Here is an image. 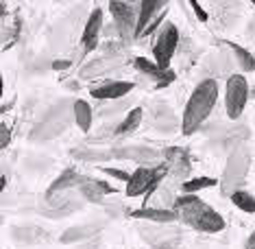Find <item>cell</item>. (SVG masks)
<instances>
[{"instance_id": "37", "label": "cell", "mask_w": 255, "mask_h": 249, "mask_svg": "<svg viewBox=\"0 0 255 249\" xmlns=\"http://www.w3.org/2000/svg\"><path fill=\"white\" fill-rule=\"evenodd\" d=\"M251 96H255V88H253V90H251Z\"/></svg>"}, {"instance_id": "17", "label": "cell", "mask_w": 255, "mask_h": 249, "mask_svg": "<svg viewBox=\"0 0 255 249\" xmlns=\"http://www.w3.org/2000/svg\"><path fill=\"white\" fill-rule=\"evenodd\" d=\"M155 171H157V164H155V166H137V169L131 173V179L127 182V190H125V195H127V197L144 195V193L148 190L150 182H153Z\"/></svg>"}, {"instance_id": "10", "label": "cell", "mask_w": 255, "mask_h": 249, "mask_svg": "<svg viewBox=\"0 0 255 249\" xmlns=\"http://www.w3.org/2000/svg\"><path fill=\"white\" fill-rule=\"evenodd\" d=\"M114 160H129L137 162L140 166H155L161 153L153 147H144V144H127V147H112Z\"/></svg>"}, {"instance_id": "35", "label": "cell", "mask_w": 255, "mask_h": 249, "mask_svg": "<svg viewBox=\"0 0 255 249\" xmlns=\"http://www.w3.org/2000/svg\"><path fill=\"white\" fill-rule=\"evenodd\" d=\"M63 85H66V88L70 90V92H79V90H81V83H79L77 79H68V81H66V83H63Z\"/></svg>"}, {"instance_id": "27", "label": "cell", "mask_w": 255, "mask_h": 249, "mask_svg": "<svg viewBox=\"0 0 255 249\" xmlns=\"http://www.w3.org/2000/svg\"><path fill=\"white\" fill-rule=\"evenodd\" d=\"M218 182H220V179H214V177H190L188 182L181 184V190L185 195H196L199 190L218 186Z\"/></svg>"}, {"instance_id": "29", "label": "cell", "mask_w": 255, "mask_h": 249, "mask_svg": "<svg viewBox=\"0 0 255 249\" xmlns=\"http://www.w3.org/2000/svg\"><path fill=\"white\" fill-rule=\"evenodd\" d=\"M231 201H234V206L238 210L249 212V214L255 212V197L251 193H247V190H236V193L231 195Z\"/></svg>"}, {"instance_id": "8", "label": "cell", "mask_w": 255, "mask_h": 249, "mask_svg": "<svg viewBox=\"0 0 255 249\" xmlns=\"http://www.w3.org/2000/svg\"><path fill=\"white\" fill-rule=\"evenodd\" d=\"M249 98H251V88L247 83V77L242 72L231 74L227 79V85H225V114H227V118H240Z\"/></svg>"}, {"instance_id": "25", "label": "cell", "mask_w": 255, "mask_h": 249, "mask_svg": "<svg viewBox=\"0 0 255 249\" xmlns=\"http://www.w3.org/2000/svg\"><path fill=\"white\" fill-rule=\"evenodd\" d=\"M142 118H144V109L142 107H133L125 114V118L118 123V127L114 129L116 136H127V134H133L137 127L142 125Z\"/></svg>"}, {"instance_id": "31", "label": "cell", "mask_w": 255, "mask_h": 249, "mask_svg": "<svg viewBox=\"0 0 255 249\" xmlns=\"http://www.w3.org/2000/svg\"><path fill=\"white\" fill-rule=\"evenodd\" d=\"M101 173H105V175L114 177V179H120V182H129L131 179V173H127L123 169H112V166H101Z\"/></svg>"}, {"instance_id": "5", "label": "cell", "mask_w": 255, "mask_h": 249, "mask_svg": "<svg viewBox=\"0 0 255 249\" xmlns=\"http://www.w3.org/2000/svg\"><path fill=\"white\" fill-rule=\"evenodd\" d=\"M137 234L153 249H179L183 239L181 228L175 223H148L137 221Z\"/></svg>"}, {"instance_id": "22", "label": "cell", "mask_w": 255, "mask_h": 249, "mask_svg": "<svg viewBox=\"0 0 255 249\" xmlns=\"http://www.w3.org/2000/svg\"><path fill=\"white\" fill-rule=\"evenodd\" d=\"M83 182H85V175L77 173V169H66L59 177L55 179V182H50L48 190H50V193H59V190H74V188H79Z\"/></svg>"}, {"instance_id": "30", "label": "cell", "mask_w": 255, "mask_h": 249, "mask_svg": "<svg viewBox=\"0 0 255 249\" xmlns=\"http://www.w3.org/2000/svg\"><path fill=\"white\" fill-rule=\"evenodd\" d=\"M133 98L131 94L129 96H125V98H120V101H114V105H109L105 112H101V116H105V118H109V116H116V114H120V112H125V109H133Z\"/></svg>"}, {"instance_id": "16", "label": "cell", "mask_w": 255, "mask_h": 249, "mask_svg": "<svg viewBox=\"0 0 255 249\" xmlns=\"http://www.w3.org/2000/svg\"><path fill=\"white\" fill-rule=\"evenodd\" d=\"M164 9H168L166 0H142L140 2V13H137V26H135V42H140L142 33L146 26L153 22Z\"/></svg>"}, {"instance_id": "2", "label": "cell", "mask_w": 255, "mask_h": 249, "mask_svg": "<svg viewBox=\"0 0 255 249\" xmlns=\"http://www.w3.org/2000/svg\"><path fill=\"white\" fill-rule=\"evenodd\" d=\"M175 210L179 212V221L196 232L216 234V232L225 230V219L212 206H207L203 199H199L196 195H185V193L179 195Z\"/></svg>"}, {"instance_id": "36", "label": "cell", "mask_w": 255, "mask_h": 249, "mask_svg": "<svg viewBox=\"0 0 255 249\" xmlns=\"http://www.w3.org/2000/svg\"><path fill=\"white\" fill-rule=\"evenodd\" d=\"M247 247H255V230L251 232V236L247 239Z\"/></svg>"}, {"instance_id": "3", "label": "cell", "mask_w": 255, "mask_h": 249, "mask_svg": "<svg viewBox=\"0 0 255 249\" xmlns=\"http://www.w3.org/2000/svg\"><path fill=\"white\" fill-rule=\"evenodd\" d=\"M72 120H74V101L61 98V101L53 103L39 116V120L33 125L31 134H28V140L37 142V144L55 140V138H59L70 127Z\"/></svg>"}, {"instance_id": "18", "label": "cell", "mask_w": 255, "mask_h": 249, "mask_svg": "<svg viewBox=\"0 0 255 249\" xmlns=\"http://www.w3.org/2000/svg\"><path fill=\"white\" fill-rule=\"evenodd\" d=\"M131 219H135V221H148V223H177L179 212L161 210V208H137V210L131 212Z\"/></svg>"}, {"instance_id": "15", "label": "cell", "mask_w": 255, "mask_h": 249, "mask_svg": "<svg viewBox=\"0 0 255 249\" xmlns=\"http://www.w3.org/2000/svg\"><path fill=\"white\" fill-rule=\"evenodd\" d=\"M11 241L22 247H31L50 241V234L44 228H37V225H13L11 228Z\"/></svg>"}, {"instance_id": "6", "label": "cell", "mask_w": 255, "mask_h": 249, "mask_svg": "<svg viewBox=\"0 0 255 249\" xmlns=\"http://www.w3.org/2000/svg\"><path fill=\"white\" fill-rule=\"evenodd\" d=\"M109 13L114 18V24L118 28V39L125 46L135 42V26H137V13H140V2H109Z\"/></svg>"}, {"instance_id": "23", "label": "cell", "mask_w": 255, "mask_h": 249, "mask_svg": "<svg viewBox=\"0 0 255 249\" xmlns=\"http://www.w3.org/2000/svg\"><path fill=\"white\" fill-rule=\"evenodd\" d=\"M74 123L83 134H88L92 129V123H94V109L88 101H83V98H77L74 101Z\"/></svg>"}, {"instance_id": "28", "label": "cell", "mask_w": 255, "mask_h": 249, "mask_svg": "<svg viewBox=\"0 0 255 249\" xmlns=\"http://www.w3.org/2000/svg\"><path fill=\"white\" fill-rule=\"evenodd\" d=\"M105 68H107V59H103V57H98V59H90L83 68H81L79 79H81V81H90V79L103 77Z\"/></svg>"}, {"instance_id": "1", "label": "cell", "mask_w": 255, "mask_h": 249, "mask_svg": "<svg viewBox=\"0 0 255 249\" xmlns=\"http://www.w3.org/2000/svg\"><path fill=\"white\" fill-rule=\"evenodd\" d=\"M218 101V81L216 79H203L192 90L188 103H185L181 116V134L192 136L199 127L210 118L214 105Z\"/></svg>"}, {"instance_id": "32", "label": "cell", "mask_w": 255, "mask_h": 249, "mask_svg": "<svg viewBox=\"0 0 255 249\" xmlns=\"http://www.w3.org/2000/svg\"><path fill=\"white\" fill-rule=\"evenodd\" d=\"M190 7H192V11H194V15H196V20H199V22H207V20H210V11L203 9V4L199 2V0H192V2H190Z\"/></svg>"}, {"instance_id": "11", "label": "cell", "mask_w": 255, "mask_h": 249, "mask_svg": "<svg viewBox=\"0 0 255 249\" xmlns=\"http://www.w3.org/2000/svg\"><path fill=\"white\" fill-rule=\"evenodd\" d=\"M133 88H135V83H131V81L107 79V81H96L90 88V94L94 96L96 101H120V98L129 96Z\"/></svg>"}, {"instance_id": "13", "label": "cell", "mask_w": 255, "mask_h": 249, "mask_svg": "<svg viewBox=\"0 0 255 249\" xmlns=\"http://www.w3.org/2000/svg\"><path fill=\"white\" fill-rule=\"evenodd\" d=\"M105 230L103 221H90V223H81V225H72L68 228L63 234L59 236V241L63 245H74V243H88L92 239H96L101 232Z\"/></svg>"}, {"instance_id": "19", "label": "cell", "mask_w": 255, "mask_h": 249, "mask_svg": "<svg viewBox=\"0 0 255 249\" xmlns=\"http://www.w3.org/2000/svg\"><path fill=\"white\" fill-rule=\"evenodd\" d=\"M70 155L79 162H85V164H105V162L114 160L112 149L103 147H74Z\"/></svg>"}, {"instance_id": "34", "label": "cell", "mask_w": 255, "mask_h": 249, "mask_svg": "<svg viewBox=\"0 0 255 249\" xmlns=\"http://www.w3.org/2000/svg\"><path fill=\"white\" fill-rule=\"evenodd\" d=\"M72 63H74V59H57V61L50 63V68L57 72H61V70H70Z\"/></svg>"}, {"instance_id": "14", "label": "cell", "mask_w": 255, "mask_h": 249, "mask_svg": "<svg viewBox=\"0 0 255 249\" xmlns=\"http://www.w3.org/2000/svg\"><path fill=\"white\" fill-rule=\"evenodd\" d=\"M240 2H214V9L210 13V20L216 22L220 31H231L240 18Z\"/></svg>"}, {"instance_id": "21", "label": "cell", "mask_w": 255, "mask_h": 249, "mask_svg": "<svg viewBox=\"0 0 255 249\" xmlns=\"http://www.w3.org/2000/svg\"><path fill=\"white\" fill-rule=\"evenodd\" d=\"M225 48H229V53L234 55L236 68L242 74L255 72V55L251 53V50H247L245 46H240V44H236V42H225Z\"/></svg>"}, {"instance_id": "38", "label": "cell", "mask_w": 255, "mask_h": 249, "mask_svg": "<svg viewBox=\"0 0 255 249\" xmlns=\"http://www.w3.org/2000/svg\"><path fill=\"white\" fill-rule=\"evenodd\" d=\"M247 249H255V247H247Z\"/></svg>"}, {"instance_id": "12", "label": "cell", "mask_w": 255, "mask_h": 249, "mask_svg": "<svg viewBox=\"0 0 255 249\" xmlns=\"http://www.w3.org/2000/svg\"><path fill=\"white\" fill-rule=\"evenodd\" d=\"M133 68H135L137 72H142L144 77L153 79L155 88H166V85H170L172 81L177 79V72L172 70V68L161 70L157 63H155L153 59H146V57H133Z\"/></svg>"}, {"instance_id": "9", "label": "cell", "mask_w": 255, "mask_h": 249, "mask_svg": "<svg viewBox=\"0 0 255 249\" xmlns=\"http://www.w3.org/2000/svg\"><path fill=\"white\" fill-rule=\"evenodd\" d=\"M105 28V13H103V7H96L92 13L88 15L83 24V33H81L79 39V53L81 55H90L92 50L101 48V31Z\"/></svg>"}, {"instance_id": "39", "label": "cell", "mask_w": 255, "mask_h": 249, "mask_svg": "<svg viewBox=\"0 0 255 249\" xmlns=\"http://www.w3.org/2000/svg\"><path fill=\"white\" fill-rule=\"evenodd\" d=\"M253 7H255V0H253Z\"/></svg>"}, {"instance_id": "33", "label": "cell", "mask_w": 255, "mask_h": 249, "mask_svg": "<svg viewBox=\"0 0 255 249\" xmlns=\"http://www.w3.org/2000/svg\"><path fill=\"white\" fill-rule=\"evenodd\" d=\"M9 142H11V129L2 123V125H0V147L7 149V147H9Z\"/></svg>"}, {"instance_id": "7", "label": "cell", "mask_w": 255, "mask_h": 249, "mask_svg": "<svg viewBox=\"0 0 255 249\" xmlns=\"http://www.w3.org/2000/svg\"><path fill=\"white\" fill-rule=\"evenodd\" d=\"M179 42H181V35H179V28L172 22H166L157 35L153 37V61L161 70H168L172 66V57L177 55Z\"/></svg>"}, {"instance_id": "4", "label": "cell", "mask_w": 255, "mask_h": 249, "mask_svg": "<svg viewBox=\"0 0 255 249\" xmlns=\"http://www.w3.org/2000/svg\"><path fill=\"white\" fill-rule=\"evenodd\" d=\"M249 166H251V149L245 144L236 147L234 151H229L227 155V164L223 169V175H220L218 188L223 197H231L236 190H240L242 182H245Z\"/></svg>"}, {"instance_id": "20", "label": "cell", "mask_w": 255, "mask_h": 249, "mask_svg": "<svg viewBox=\"0 0 255 249\" xmlns=\"http://www.w3.org/2000/svg\"><path fill=\"white\" fill-rule=\"evenodd\" d=\"M83 204H88V201H85V199H77V201H70V204H66V206L48 208V206H44L42 201H39L37 212L42 214L44 219H50V221H61V219H68V217H72V214H77L81 208H83Z\"/></svg>"}, {"instance_id": "24", "label": "cell", "mask_w": 255, "mask_h": 249, "mask_svg": "<svg viewBox=\"0 0 255 249\" xmlns=\"http://www.w3.org/2000/svg\"><path fill=\"white\" fill-rule=\"evenodd\" d=\"M79 193L81 197H83L88 204H94V206H103V208H107L112 201H107V195H103L101 190H98V186L94 184V177H88L85 175V182L79 186Z\"/></svg>"}, {"instance_id": "26", "label": "cell", "mask_w": 255, "mask_h": 249, "mask_svg": "<svg viewBox=\"0 0 255 249\" xmlns=\"http://www.w3.org/2000/svg\"><path fill=\"white\" fill-rule=\"evenodd\" d=\"M155 131H161V134H172L177 129V120L175 116L170 114V109L166 105H161V112L159 114H153V123H150Z\"/></svg>"}]
</instances>
